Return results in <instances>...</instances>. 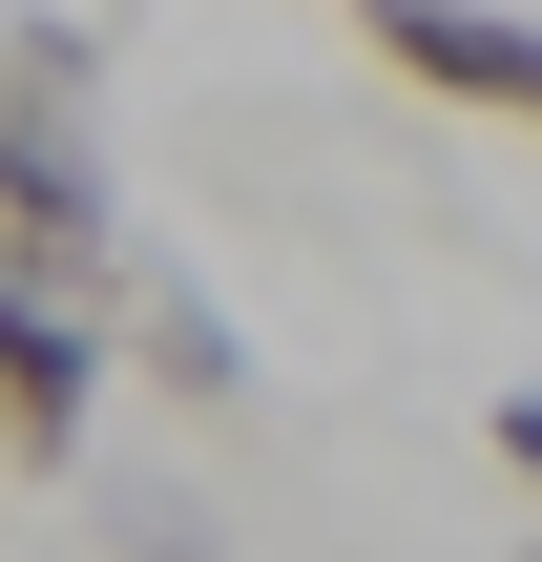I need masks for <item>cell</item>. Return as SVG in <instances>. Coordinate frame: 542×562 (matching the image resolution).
<instances>
[{"label":"cell","mask_w":542,"mask_h":562,"mask_svg":"<svg viewBox=\"0 0 542 562\" xmlns=\"http://www.w3.org/2000/svg\"><path fill=\"white\" fill-rule=\"evenodd\" d=\"M84 396H104V313L42 292V271H0V417H21V459H63Z\"/></svg>","instance_id":"3957f363"},{"label":"cell","mask_w":542,"mask_h":562,"mask_svg":"<svg viewBox=\"0 0 542 562\" xmlns=\"http://www.w3.org/2000/svg\"><path fill=\"white\" fill-rule=\"evenodd\" d=\"M84 83H104L84 21L0 42V271H42V292H125V209H104V146H84Z\"/></svg>","instance_id":"6da1fadb"},{"label":"cell","mask_w":542,"mask_h":562,"mask_svg":"<svg viewBox=\"0 0 542 562\" xmlns=\"http://www.w3.org/2000/svg\"><path fill=\"white\" fill-rule=\"evenodd\" d=\"M501 459H522V480H542V396H501Z\"/></svg>","instance_id":"5b68a950"},{"label":"cell","mask_w":542,"mask_h":562,"mask_svg":"<svg viewBox=\"0 0 542 562\" xmlns=\"http://www.w3.org/2000/svg\"><path fill=\"white\" fill-rule=\"evenodd\" d=\"M0 459H21V417H0Z\"/></svg>","instance_id":"8992f818"},{"label":"cell","mask_w":542,"mask_h":562,"mask_svg":"<svg viewBox=\"0 0 542 562\" xmlns=\"http://www.w3.org/2000/svg\"><path fill=\"white\" fill-rule=\"evenodd\" d=\"M146 355H167L188 396H251V355H230V313H209V292H146Z\"/></svg>","instance_id":"277c9868"},{"label":"cell","mask_w":542,"mask_h":562,"mask_svg":"<svg viewBox=\"0 0 542 562\" xmlns=\"http://www.w3.org/2000/svg\"><path fill=\"white\" fill-rule=\"evenodd\" d=\"M355 21H376L397 83H439V104H480V125L542 146V21H501V0H355Z\"/></svg>","instance_id":"7a4b0ae2"}]
</instances>
